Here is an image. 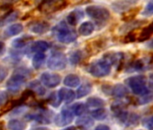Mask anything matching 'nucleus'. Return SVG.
I'll use <instances>...</instances> for the list:
<instances>
[{
    "label": "nucleus",
    "instance_id": "nucleus-1",
    "mask_svg": "<svg viewBox=\"0 0 153 130\" xmlns=\"http://www.w3.org/2000/svg\"><path fill=\"white\" fill-rule=\"evenodd\" d=\"M52 34L54 35V37L62 43H71L74 41H76V34L74 30L69 29L65 23L61 22L59 25H57L56 26L53 27L52 29Z\"/></svg>",
    "mask_w": 153,
    "mask_h": 130
},
{
    "label": "nucleus",
    "instance_id": "nucleus-2",
    "mask_svg": "<svg viewBox=\"0 0 153 130\" xmlns=\"http://www.w3.org/2000/svg\"><path fill=\"white\" fill-rule=\"evenodd\" d=\"M128 86L131 91L140 97H145L149 94V90L146 86V78L142 75L132 76L127 80Z\"/></svg>",
    "mask_w": 153,
    "mask_h": 130
},
{
    "label": "nucleus",
    "instance_id": "nucleus-3",
    "mask_svg": "<svg viewBox=\"0 0 153 130\" xmlns=\"http://www.w3.org/2000/svg\"><path fill=\"white\" fill-rule=\"evenodd\" d=\"M111 66L112 65L105 59H101L89 65L88 72L96 78H103L110 74Z\"/></svg>",
    "mask_w": 153,
    "mask_h": 130
},
{
    "label": "nucleus",
    "instance_id": "nucleus-4",
    "mask_svg": "<svg viewBox=\"0 0 153 130\" xmlns=\"http://www.w3.org/2000/svg\"><path fill=\"white\" fill-rule=\"evenodd\" d=\"M26 78H27V76L25 73V72H21V71L16 72L10 77V79L7 81V89L11 93L18 92L22 89V87L25 85V83L26 81Z\"/></svg>",
    "mask_w": 153,
    "mask_h": 130
},
{
    "label": "nucleus",
    "instance_id": "nucleus-5",
    "mask_svg": "<svg viewBox=\"0 0 153 130\" xmlns=\"http://www.w3.org/2000/svg\"><path fill=\"white\" fill-rule=\"evenodd\" d=\"M47 67L51 71H62L67 67L66 55L60 52H53L47 61Z\"/></svg>",
    "mask_w": 153,
    "mask_h": 130
},
{
    "label": "nucleus",
    "instance_id": "nucleus-6",
    "mask_svg": "<svg viewBox=\"0 0 153 130\" xmlns=\"http://www.w3.org/2000/svg\"><path fill=\"white\" fill-rule=\"evenodd\" d=\"M86 13L89 17L98 22H105L111 16L107 8L100 6H88L86 7Z\"/></svg>",
    "mask_w": 153,
    "mask_h": 130
},
{
    "label": "nucleus",
    "instance_id": "nucleus-7",
    "mask_svg": "<svg viewBox=\"0 0 153 130\" xmlns=\"http://www.w3.org/2000/svg\"><path fill=\"white\" fill-rule=\"evenodd\" d=\"M40 81L43 86L47 88H55L59 85L61 81V77L57 73L43 72L40 77Z\"/></svg>",
    "mask_w": 153,
    "mask_h": 130
},
{
    "label": "nucleus",
    "instance_id": "nucleus-8",
    "mask_svg": "<svg viewBox=\"0 0 153 130\" xmlns=\"http://www.w3.org/2000/svg\"><path fill=\"white\" fill-rule=\"evenodd\" d=\"M73 118H74V113L71 110V108H64L56 117L55 123L58 126H64L70 124L73 121Z\"/></svg>",
    "mask_w": 153,
    "mask_h": 130
},
{
    "label": "nucleus",
    "instance_id": "nucleus-9",
    "mask_svg": "<svg viewBox=\"0 0 153 130\" xmlns=\"http://www.w3.org/2000/svg\"><path fill=\"white\" fill-rule=\"evenodd\" d=\"M58 96L61 101H64L68 104L73 102V100L76 97V93L72 90L68 89V88H61L58 91Z\"/></svg>",
    "mask_w": 153,
    "mask_h": 130
},
{
    "label": "nucleus",
    "instance_id": "nucleus-10",
    "mask_svg": "<svg viewBox=\"0 0 153 130\" xmlns=\"http://www.w3.org/2000/svg\"><path fill=\"white\" fill-rule=\"evenodd\" d=\"M105 105V100L102 99H100V98H97V97H91V98H88V100H87V102H86V107H87V108H88V109H93V111L104 108Z\"/></svg>",
    "mask_w": 153,
    "mask_h": 130
},
{
    "label": "nucleus",
    "instance_id": "nucleus-11",
    "mask_svg": "<svg viewBox=\"0 0 153 130\" xmlns=\"http://www.w3.org/2000/svg\"><path fill=\"white\" fill-rule=\"evenodd\" d=\"M50 25L46 22H36L30 26V31L35 34H42L48 32Z\"/></svg>",
    "mask_w": 153,
    "mask_h": 130
},
{
    "label": "nucleus",
    "instance_id": "nucleus-12",
    "mask_svg": "<svg viewBox=\"0 0 153 130\" xmlns=\"http://www.w3.org/2000/svg\"><path fill=\"white\" fill-rule=\"evenodd\" d=\"M23 30H24L23 25L21 23H16V24H13L10 26H8L5 30L4 34L7 37H12V36L18 35L19 34H21L23 32Z\"/></svg>",
    "mask_w": 153,
    "mask_h": 130
},
{
    "label": "nucleus",
    "instance_id": "nucleus-13",
    "mask_svg": "<svg viewBox=\"0 0 153 130\" xmlns=\"http://www.w3.org/2000/svg\"><path fill=\"white\" fill-rule=\"evenodd\" d=\"M67 5L65 2H58V1H52V2H45L43 3V7H42L43 12H54L57 10H59L64 7V6Z\"/></svg>",
    "mask_w": 153,
    "mask_h": 130
},
{
    "label": "nucleus",
    "instance_id": "nucleus-14",
    "mask_svg": "<svg viewBox=\"0 0 153 130\" xmlns=\"http://www.w3.org/2000/svg\"><path fill=\"white\" fill-rule=\"evenodd\" d=\"M95 31V25L92 22H83L79 27V34L82 36L91 35Z\"/></svg>",
    "mask_w": 153,
    "mask_h": 130
},
{
    "label": "nucleus",
    "instance_id": "nucleus-15",
    "mask_svg": "<svg viewBox=\"0 0 153 130\" xmlns=\"http://www.w3.org/2000/svg\"><path fill=\"white\" fill-rule=\"evenodd\" d=\"M136 4V1H116L112 3V7L117 12H123Z\"/></svg>",
    "mask_w": 153,
    "mask_h": 130
},
{
    "label": "nucleus",
    "instance_id": "nucleus-16",
    "mask_svg": "<svg viewBox=\"0 0 153 130\" xmlns=\"http://www.w3.org/2000/svg\"><path fill=\"white\" fill-rule=\"evenodd\" d=\"M50 43L46 41H42V40H40V41H36L34 42L32 46H31V50L32 52H35V53H38V52H42V53H44V52L48 51L50 49Z\"/></svg>",
    "mask_w": 153,
    "mask_h": 130
},
{
    "label": "nucleus",
    "instance_id": "nucleus-17",
    "mask_svg": "<svg viewBox=\"0 0 153 130\" xmlns=\"http://www.w3.org/2000/svg\"><path fill=\"white\" fill-rule=\"evenodd\" d=\"M63 83L66 87L76 88L80 84V78L76 74H68L64 78Z\"/></svg>",
    "mask_w": 153,
    "mask_h": 130
},
{
    "label": "nucleus",
    "instance_id": "nucleus-18",
    "mask_svg": "<svg viewBox=\"0 0 153 130\" xmlns=\"http://www.w3.org/2000/svg\"><path fill=\"white\" fill-rule=\"evenodd\" d=\"M110 93L116 98H123L128 94V89L123 84H116L112 87Z\"/></svg>",
    "mask_w": 153,
    "mask_h": 130
},
{
    "label": "nucleus",
    "instance_id": "nucleus-19",
    "mask_svg": "<svg viewBox=\"0 0 153 130\" xmlns=\"http://www.w3.org/2000/svg\"><path fill=\"white\" fill-rule=\"evenodd\" d=\"M92 91V85L89 82H85L83 84L80 85V87H79L78 90H76V98L78 99H82L86 96H88V94H90Z\"/></svg>",
    "mask_w": 153,
    "mask_h": 130
},
{
    "label": "nucleus",
    "instance_id": "nucleus-20",
    "mask_svg": "<svg viewBox=\"0 0 153 130\" xmlns=\"http://www.w3.org/2000/svg\"><path fill=\"white\" fill-rule=\"evenodd\" d=\"M83 17V13L79 10H75L68 14L67 16V22L70 25H76Z\"/></svg>",
    "mask_w": 153,
    "mask_h": 130
},
{
    "label": "nucleus",
    "instance_id": "nucleus-21",
    "mask_svg": "<svg viewBox=\"0 0 153 130\" xmlns=\"http://www.w3.org/2000/svg\"><path fill=\"white\" fill-rule=\"evenodd\" d=\"M7 128L8 130H25L26 128V123L24 121L14 118L8 121L7 123Z\"/></svg>",
    "mask_w": 153,
    "mask_h": 130
},
{
    "label": "nucleus",
    "instance_id": "nucleus-22",
    "mask_svg": "<svg viewBox=\"0 0 153 130\" xmlns=\"http://www.w3.org/2000/svg\"><path fill=\"white\" fill-rule=\"evenodd\" d=\"M76 126H79L80 127L83 128H89L93 126L94 124V120L91 117H88V116H81L79 117L76 121Z\"/></svg>",
    "mask_w": 153,
    "mask_h": 130
},
{
    "label": "nucleus",
    "instance_id": "nucleus-23",
    "mask_svg": "<svg viewBox=\"0 0 153 130\" xmlns=\"http://www.w3.org/2000/svg\"><path fill=\"white\" fill-rule=\"evenodd\" d=\"M45 59H46V56L44 53H42V52H38V53H35L33 57V61H32V63H33V68L35 69H41L42 67V65L45 61Z\"/></svg>",
    "mask_w": 153,
    "mask_h": 130
},
{
    "label": "nucleus",
    "instance_id": "nucleus-24",
    "mask_svg": "<svg viewBox=\"0 0 153 130\" xmlns=\"http://www.w3.org/2000/svg\"><path fill=\"white\" fill-rule=\"evenodd\" d=\"M143 21H128L125 25L120 27V32L121 33H125L127 31H131L132 29H135L139 26H140L143 23Z\"/></svg>",
    "mask_w": 153,
    "mask_h": 130
},
{
    "label": "nucleus",
    "instance_id": "nucleus-25",
    "mask_svg": "<svg viewBox=\"0 0 153 130\" xmlns=\"http://www.w3.org/2000/svg\"><path fill=\"white\" fill-rule=\"evenodd\" d=\"M26 117L30 120H34L42 124H49L50 119L47 117V116L42 114V113H33V114H29L26 116Z\"/></svg>",
    "mask_w": 153,
    "mask_h": 130
},
{
    "label": "nucleus",
    "instance_id": "nucleus-26",
    "mask_svg": "<svg viewBox=\"0 0 153 130\" xmlns=\"http://www.w3.org/2000/svg\"><path fill=\"white\" fill-rule=\"evenodd\" d=\"M17 16H18V12H16V11H12L10 13L6 14L4 16L0 18V26H3L10 22L15 21L17 18Z\"/></svg>",
    "mask_w": 153,
    "mask_h": 130
},
{
    "label": "nucleus",
    "instance_id": "nucleus-27",
    "mask_svg": "<svg viewBox=\"0 0 153 130\" xmlns=\"http://www.w3.org/2000/svg\"><path fill=\"white\" fill-rule=\"evenodd\" d=\"M83 58V53L80 50H76L74 52H72L70 54V57H69V61H70V63L72 65H76L79 64L81 60Z\"/></svg>",
    "mask_w": 153,
    "mask_h": 130
},
{
    "label": "nucleus",
    "instance_id": "nucleus-28",
    "mask_svg": "<svg viewBox=\"0 0 153 130\" xmlns=\"http://www.w3.org/2000/svg\"><path fill=\"white\" fill-rule=\"evenodd\" d=\"M151 34H153V22L142 30V32L140 33V34L139 36V40L145 41V40L149 39Z\"/></svg>",
    "mask_w": 153,
    "mask_h": 130
},
{
    "label": "nucleus",
    "instance_id": "nucleus-29",
    "mask_svg": "<svg viewBox=\"0 0 153 130\" xmlns=\"http://www.w3.org/2000/svg\"><path fill=\"white\" fill-rule=\"evenodd\" d=\"M28 40H30L29 37L27 36H21L19 38H16L15 39L13 42H12V46L16 48V49H20V48H23L28 42Z\"/></svg>",
    "mask_w": 153,
    "mask_h": 130
},
{
    "label": "nucleus",
    "instance_id": "nucleus-30",
    "mask_svg": "<svg viewBox=\"0 0 153 130\" xmlns=\"http://www.w3.org/2000/svg\"><path fill=\"white\" fill-rule=\"evenodd\" d=\"M106 117H107V112L104 108L92 111V117L97 120H104L105 118H106Z\"/></svg>",
    "mask_w": 153,
    "mask_h": 130
},
{
    "label": "nucleus",
    "instance_id": "nucleus-31",
    "mask_svg": "<svg viewBox=\"0 0 153 130\" xmlns=\"http://www.w3.org/2000/svg\"><path fill=\"white\" fill-rule=\"evenodd\" d=\"M86 108H87V107L82 103H76V104H75V105H73L71 107V110L73 111L74 115L79 116V117L82 116V114L85 112Z\"/></svg>",
    "mask_w": 153,
    "mask_h": 130
},
{
    "label": "nucleus",
    "instance_id": "nucleus-32",
    "mask_svg": "<svg viewBox=\"0 0 153 130\" xmlns=\"http://www.w3.org/2000/svg\"><path fill=\"white\" fill-rule=\"evenodd\" d=\"M141 15L143 16H153V0L146 4L143 10L141 11Z\"/></svg>",
    "mask_w": 153,
    "mask_h": 130
},
{
    "label": "nucleus",
    "instance_id": "nucleus-33",
    "mask_svg": "<svg viewBox=\"0 0 153 130\" xmlns=\"http://www.w3.org/2000/svg\"><path fill=\"white\" fill-rule=\"evenodd\" d=\"M31 87L33 89V90H34L38 95L42 96V95L45 94V89H44L43 85H41L39 82H36V81L33 82V83L31 84Z\"/></svg>",
    "mask_w": 153,
    "mask_h": 130
},
{
    "label": "nucleus",
    "instance_id": "nucleus-34",
    "mask_svg": "<svg viewBox=\"0 0 153 130\" xmlns=\"http://www.w3.org/2000/svg\"><path fill=\"white\" fill-rule=\"evenodd\" d=\"M60 102H61V100L59 99V96H58V93H57V94L53 93V94L51 96V98H50V103H51L53 107H59V106L60 105Z\"/></svg>",
    "mask_w": 153,
    "mask_h": 130
},
{
    "label": "nucleus",
    "instance_id": "nucleus-35",
    "mask_svg": "<svg viewBox=\"0 0 153 130\" xmlns=\"http://www.w3.org/2000/svg\"><path fill=\"white\" fill-rule=\"evenodd\" d=\"M131 66L133 67V69L135 71H140L141 69L144 68L145 63H144V61L142 60H138V61H136L133 62V64L131 65Z\"/></svg>",
    "mask_w": 153,
    "mask_h": 130
},
{
    "label": "nucleus",
    "instance_id": "nucleus-36",
    "mask_svg": "<svg viewBox=\"0 0 153 130\" xmlns=\"http://www.w3.org/2000/svg\"><path fill=\"white\" fill-rule=\"evenodd\" d=\"M7 75V69L3 66H0V82H2L6 79Z\"/></svg>",
    "mask_w": 153,
    "mask_h": 130
},
{
    "label": "nucleus",
    "instance_id": "nucleus-37",
    "mask_svg": "<svg viewBox=\"0 0 153 130\" xmlns=\"http://www.w3.org/2000/svg\"><path fill=\"white\" fill-rule=\"evenodd\" d=\"M7 100V94L3 90H0V106L3 105Z\"/></svg>",
    "mask_w": 153,
    "mask_h": 130
},
{
    "label": "nucleus",
    "instance_id": "nucleus-38",
    "mask_svg": "<svg viewBox=\"0 0 153 130\" xmlns=\"http://www.w3.org/2000/svg\"><path fill=\"white\" fill-rule=\"evenodd\" d=\"M95 130H111V129H110V127H109L108 126L102 124V125L97 126L95 128Z\"/></svg>",
    "mask_w": 153,
    "mask_h": 130
},
{
    "label": "nucleus",
    "instance_id": "nucleus-39",
    "mask_svg": "<svg viewBox=\"0 0 153 130\" xmlns=\"http://www.w3.org/2000/svg\"><path fill=\"white\" fill-rule=\"evenodd\" d=\"M31 130H50V129L47 128V127H43V126H38V127L32 128Z\"/></svg>",
    "mask_w": 153,
    "mask_h": 130
},
{
    "label": "nucleus",
    "instance_id": "nucleus-40",
    "mask_svg": "<svg viewBox=\"0 0 153 130\" xmlns=\"http://www.w3.org/2000/svg\"><path fill=\"white\" fill-rule=\"evenodd\" d=\"M147 46H148L149 49H153V38L147 43Z\"/></svg>",
    "mask_w": 153,
    "mask_h": 130
},
{
    "label": "nucleus",
    "instance_id": "nucleus-41",
    "mask_svg": "<svg viewBox=\"0 0 153 130\" xmlns=\"http://www.w3.org/2000/svg\"><path fill=\"white\" fill-rule=\"evenodd\" d=\"M5 49V44L3 42H0V53H2Z\"/></svg>",
    "mask_w": 153,
    "mask_h": 130
},
{
    "label": "nucleus",
    "instance_id": "nucleus-42",
    "mask_svg": "<svg viewBox=\"0 0 153 130\" xmlns=\"http://www.w3.org/2000/svg\"><path fill=\"white\" fill-rule=\"evenodd\" d=\"M63 130H76V128L73 127V126H69V127H67V128H65Z\"/></svg>",
    "mask_w": 153,
    "mask_h": 130
},
{
    "label": "nucleus",
    "instance_id": "nucleus-43",
    "mask_svg": "<svg viewBox=\"0 0 153 130\" xmlns=\"http://www.w3.org/2000/svg\"><path fill=\"white\" fill-rule=\"evenodd\" d=\"M150 85L153 87V75H151V78H150Z\"/></svg>",
    "mask_w": 153,
    "mask_h": 130
},
{
    "label": "nucleus",
    "instance_id": "nucleus-44",
    "mask_svg": "<svg viewBox=\"0 0 153 130\" xmlns=\"http://www.w3.org/2000/svg\"><path fill=\"white\" fill-rule=\"evenodd\" d=\"M149 124H150L151 127H153V117H151V119H150V121H149Z\"/></svg>",
    "mask_w": 153,
    "mask_h": 130
}]
</instances>
